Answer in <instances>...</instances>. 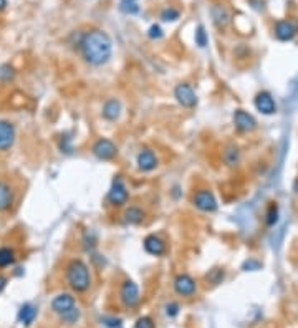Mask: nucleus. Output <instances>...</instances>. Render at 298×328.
<instances>
[{
	"mask_svg": "<svg viewBox=\"0 0 298 328\" xmlns=\"http://www.w3.org/2000/svg\"><path fill=\"white\" fill-rule=\"evenodd\" d=\"M143 247L149 255H154V257H161L166 253V242L159 236H156V234H151V236L144 237Z\"/></svg>",
	"mask_w": 298,
	"mask_h": 328,
	"instance_id": "nucleus-14",
	"label": "nucleus"
},
{
	"mask_svg": "<svg viewBox=\"0 0 298 328\" xmlns=\"http://www.w3.org/2000/svg\"><path fill=\"white\" fill-rule=\"evenodd\" d=\"M78 48L84 62L93 67H101L111 58L113 42L103 30H89L79 38Z\"/></svg>",
	"mask_w": 298,
	"mask_h": 328,
	"instance_id": "nucleus-1",
	"label": "nucleus"
},
{
	"mask_svg": "<svg viewBox=\"0 0 298 328\" xmlns=\"http://www.w3.org/2000/svg\"><path fill=\"white\" fill-rule=\"evenodd\" d=\"M13 262H15L13 248H10V247H2V248H0V268L13 265Z\"/></svg>",
	"mask_w": 298,
	"mask_h": 328,
	"instance_id": "nucleus-22",
	"label": "nucleus"
},
{
	"mask_svg": "<svg viewBox=\"0 0 298 328\" xmlns=\"http://www.w3.org/2000/svg\"><path fill=\"white\" fill-rule=\"evenodd\" d=\"M13 77H15V72L10 65H2V67H0V82L7 83L10 80H13Z\"/></svg>",
	"mask_w": 298,
	"mask_h": 328,
	"instance_id": "nucleus-25",
	"label": "nucleus"
},
{
	"mask_svg": "<svg viewBox=\"0 0 298 328\" xmlns=\"http://www.w3.org/2000/svg\"><path fill=\"white\" fill-rule=\"evenodd\" d=\"M222 159L228 167L238 166V163H240V149H238L235 144H228V146L224 149Z\"/></svg>",
	"mask_w": 298,
	"mask_h": 328,
	"instance_id": "nucleus-20",
	"label": "nucleus"
},
{
	"mask_svg": "<svg viewBox=\"0 0 298 328\" xmlns=\"http://www.w3.org/2000/svg\"><path fill=\"white\" fill-rule=\"evenodd\" d=\"M253 104H255L257 111L265 114V116H272L277 113V103L268 91H258L255 94V99H253Z\"/></svg>",
	"mask_w": 298,
	"mask_h": 328,
	"instance_id": "nucleus-11",
	"label": "nucleus"
},
{
	"mask_svg": "<svg viewBox=\"0 0 298 328\" xmlns=\"http://www.w3.org/2000/svg\"><path fill=\"white\" fill-rule=\"evenodd\" d=\"M174 98L176 101L181 104L182 108L191 109L197 104V96L194 88L189 83H179L176 88H174Z\"/></svg>",
	"mask_w": 298,
	"mask_h": 328,
	"instance_id": "nucleus-7",
	"label": "nucleus"
},
{
	"mask_svg": "<svg viewBox=\"0 0 298 328\" xmlns=\"http://www.w3.org/2000/svg\"><path fill=\"white\" fill-rule=\"evenodd\" d=\"M136 164H138V169L141 172H151L154 169L157 167L159 164V159L156 156V153L149 148H144L141 151L138 153L136 156Z\"/></svg>",
	"mask_w": 298,
	"mask_h": 328,
	"instance_id": "nucleus-12",
	"label": "nucleus"
},
{
	"mask_svg": "<svg viewBox=\"0 0 298 328\" xmlns=\"http://www.w3.org/2000/svg\"><path fill=\"white\" fill-rule=\"evenodd\" d=\"M119 298L126 308H133L139 303V287L133 280H124L119 290Z\"/></svg>",
	"mask_w": 298,
	"mask_h": 328,
	"instance_id": "nucleus-9",
	"label": "nucleus"
},
{
	"mask_svg": "<svg viewBox=\"0 0 298 328\" xmlns=\"http://www.w3.org/2000/svg\"><path fill=\"white\" fill-rule=\"evenodd\" d=\"M52 310L60 315L62 322L72 325L79 318V310L76 308V302L74 297L70 293H60L52 300Z\"/></svg>",
	"mask_w": 298,
	"mask_h": 328,
	"instance_id": "nucleus-3",
	"label": "nucleus"
},
{
	"mask_svg": "<svg viewBox=\"0 0 298 328\" xmlns=\"http://www.w3.org/2000/svg\"><path fill=\"white\" fill-rule=\"evenodd\" d=\"M91 153L94 158L99 159V161H111V159L118 156V146L111 141V139L99 138L94 141Z\"/></svg>",
	"mask_w": 298,
	"mask_h": 328,
	"instance_id": "nucleus-6",
	"label": "nucleus"
},
{
	"mask_svg": "<svg viewBox=\"0 0 298 328\" xmlns=\"http://www.w3.org/2000/svg\"><path fill=\"white\" fill-rule=\"evenodd\" d=\"M106 199H108V202L114 207H123L124 204H128L129 191H128L126 184H124L121 176H116L113 179V184H111V187H109Z\"/></svg>",
	"mask_w": 298,
	"mask_h": 328,
	"instance_id": "nucleus-4",
	"label": "nucleus"
},
{
	"mask_svg": "<svg viewBox=\"0 0 298 328\" xmlns=\"http://www.w3.org/2000/svg\"><path fill=\"white\" fill-rule=\"evenodd\" d=\"M211 13H212L214 23H216L219 28H225L228 22H230V13H228V10L225 7H222V5H214L211 8Z\"/></svg>",
	"mask_w": 298,
	"mask_h": 328,
	"instance_id": "nucleus-18",
	"label": "nucleus"
},
{
	"mask_svg": "<svg viewBox=\"0 0 298 328\" xmlns=\"http://www.w3.org/2000/svg\"><path fill=\"white\" fill-rule=\"evenodd\" d=\"M15 143V126L7 119H0V151H8Z\"/></svg>",
	"mask_w": 298,
	"mask_h": 328,
	"instance_id": "nucleus-13",
	"label": "nucleus"
},
{
	"mask_svg": "<svg viewBox=\"0 0 298 328\" xmlns=\"http://www.w3.org/2000/svg\"><path fill=\"white\" fill-rule=\"evenodd\" d=\"M5 285H7V278H5L3 275H0V292L3 290Z\"/></svg>",
	"mask_w": 298,
	"mask_h": 328,
	"instance_id": "nucleus-33",
	"label": "nucleus"
},
{
	"mask_svg": "<svg viewBox=\"0 0 298 328\" xmlns=\"http://www.w3.org/2000/svg\"><path fill=\"white\" fill-rule=\"evenodd\" d=\"M262 265H260V262H257V260H253V258H248V260H245L242 263V270H258Z\"/></svg>",
	"mask_w": 298,
	"mask_h": 328,
	"instance_id": "nucleus-30",
	"label": "nucleus"
},
{
	"mask_svg": "<svg viewBox=\"0 0 298 328\" xmlns=\"http://www.w3.org/2000/svg\"><path fill=\"white\" fill-rule=\"evenodd\" d=\"M121 10L126 13H134L138 12V5L134 0H121Z\"/></svg>",
	"mask_w": 298,
	"mask_h": 328,
	"instance_id": "nucleus-28",
	"label": "nucleus"
},
{
	"mask_svg": "<svg viewBox=\"0 0 298 328\" xmlns=\"http://www.w3.org/2000/svg\"><path fill=\"white\" fill-rule=\"evenodd\" d=\"M13 204V191L10 184L0 181V211H8Z\"/></svg>",
	"mask_w": 298,
	"mask_h": 328,
	"instance_id": "nucleus-19",
	"label": "nucleus"
},
{
	"mask_svg": "<svg viewBox=\"0 0 298 328\" xmlns=\"http://www.w3.org/2000/svg\"><path fill=\"white\" fill-rule=\"evenodd\" d=\"M278 222V204L270 202L265 211V224L268 227H273Z\"/></svg>",
	"mask_w": 298,
	"mask_h": 328,
	"instance_id": "nucleus-23",
	"label": "nucleus"
},
{
	"mask_svg": "<svg viewBox=\"0 0 298 328\" xmlns=\"http://www.w3.org/2000/svg\"><path fill=\"white\" fill-rule=\"evenodd\" d=\"M174 292L181 297H192L197 292V283L187 273H179L174 278Z\"/></svg>",
	"mask_w": 298,
	"mask_h": 328,
	"instance_id": "nucleus-10",
	"label": "nucleus"
},
{
	"mask_svg": "<svg viewBox=\"0 0 298 328\" xmlns=\"http://www.w3.org/2000/svg\"><path fill=\"white\" fill-rule=\"evenodd\" d=\"M134 328H154V322H152V318H149V317H141V318H138Z\"/></svg>",
	"mask_w": 298,
	"mask_h": 328,
	"instance_id": "nucleus-29",
	"label": "nucleus"
},
{
	"mask_svg": "<svg viewBox=\"0 0 298 328\" xmlns=\"http://www.w3.org/2000/svg\"><path fill=\"white\" fill-rule=\"evenodd\" d=\"M144 219H146V212L139 206H129L123 214V221L128 226H139V224L144 222Z\"/></svg>",
	"mask_w": 298,
	"mask_h": 328,
	"instance_id": "nucleus-17",
	"label": "nucleus"
},
{
	"mask_svg": "<svg viewBox=\"0 0 298 328\" xmlns=\"http://www.w3.org/2000/svg\"><path fill=\"white\" fill-rule=\"evenodd\" d=\"M65 275H67L68 285L74 292H86L91 285V275H89V268L81 258H73L68 262L65 268Z\"/></svg>",
	"mask_w": 298,
	"mask_h": 328,
	"instance_id": "nucleus-2",
	"label": "nucleus"
},
{
	"mask_svg": "<svg viewBox=\"0 0 298 328\" xmlns=\"http://www.w3.org/2000/svg\"><path fill=\"white\" fill-rule=\"evenodd\" d=\"M233 126L240 133H252L257 129V119L245 109H235L233 111Z\"/></svg>",
	"mask_w": 298,
	"mask_h": 328,
	"instance_id": "nucleus-8",
	"label": "nucleus"
},
{
	"mask_svg": "<svg viewBox=\"0 0 298 328\" xmlns=\"http://www.w3.org/2000/svg\"><path fill=\"white\" fill-rule=\"evenodd\" d=\"M161 18L164 22H174V20L179 18V12L176 8H166L161 12Z\"/></svg>",
	"mask_w": 298,
	"mask_h": 328,
	"instance_id": "nucleus-27",
	"label": "nucleus"
},
{
	"mask_svg": "<svg viewBox=\"0 0 298 328\" xmlns=\"http://www.w3.org/2000/svg\"><path fill=\"white\" fill-rule=\"evenodd\" d=\"M7 7V0H0V10H3Z\"/></svg>",
	"mask_w": 298,
	"mask_h": 328,
	"instance_id": "nucleus-34",
	"label": "nucleus"
},
{
	"mask_svg": "<svg viewBox=\"0 0 298 328\" xmlns=\"http://www.w3.org/2000/svg\"><path fill=\"white\" fill-rule=\"evenodd\" d=\"M35 317H37V308H35L33 305H30V303L22 305V308H20V312H18V322L22 323V325H25V327L32 325Z\"/></svg>",
	"mask_w": 298,
	"mask_h": 328,
	"instance_id": "nucleus-21",
	"label": "nucleus"
},
{
	"mask_svg": "<svg viewBox=\"0 0 298 328\" xmlns=\"http://www.w3.org/2000/svg\"><path fill=\"white\" fill-rule=\"evenodd\" d=\"M192 204L194 207L199 209L202 212H216L219 209V204H217V199L214 196V192L211 189H197L192 196Z\"/></svg>",
	"mask_w": 298,
	"mask_h": 328,
	"instance_id": "nucleus-5",
	"label": "nucleus"
},
{
	"mask_svg": "<svg viewBox=\"0 0 298 328\" xmlns=\"http://www.w3.org/2000/svg\"><path fill=\"white\" fill-rule=\"evenodd\" d=\"M297 35V27L293 22L288 20H278L275 23V37L280 42H290V40Z\"/></svg>",
	"mask_w": 298,
	"mask_h": 328,
	"instance_id": "nucleus-16",
	"label": "nucleus"
},
{
	"mask_svg": "<svg viewBox=\"0 0 298 328\" xmlns=\"http://www.w3.org/2000/svg\"><path fill=\"white\" fill-rule=\"evenodd\" d=\"M166 313L169 317H176L177 313H179V305L177 303H169V305H166Z\"/></svg>",
	"mask_w": 298,
	"mask_h": 328,
	"instance_id": "nucleus-32",
	"label": "nucleus"
},
{
	"mask_svg": "<svg viewBox=\"0 0 298 328\" xmlns=\"http://www.w3.org/2000/svg\"><path fill=\"white\" fill-rule=\"evenodd\" d=\"M121 111H123V106H121V101L116 98H109L104 101L103 104V109H101V114L106 121H118L119 116H121Z\"/></svg>",
	"mask_w": 298,
	"mask_h": 328,
	"instance_id": "nucleus-15",
	"label": "nucleus"
},
{
	"mask_svg": "<svg viewBox=\"0 0 298 328\" xmlns=\"http://www.w3.org/2000/svg\"><path fill=\"white\" fill-rule=\"evenodd\" d=\"M293 191H295V192H298V177H297L295 184H293Z\"/></svg>",
	"mask_w": 298,
	"mask_h": 328,
	"instance_id": "nucleus-35",
	"label": "nucleus"
},
{
	"mask_svg": "<svg viewBox=\"0 0 298 328\" xmlns=\"http://www.w3.org/2000/svg\"><path fill=\"white\" fill-rule=\"evenodd\" d=\"M196 43L199 45L201 48H204L207 45V33H206V30H204V27L202 25H199L197 27V30H196Z\"/></svg>",
	"mask_w": 298,
	"mask_h": 328,
	"instance_id": "nucleus-26",
	"label": "nucleus"
},
{
	"mask_svg": "<svg viewBox=\"0 0 298 328\" xmlns=\"http://www.w3.org/2000/svg\"><path fill=\"white\" fill-rule=\"evenodd\" d=\"M224 277H225V272H224V268H212V270L206 275L207 282H211L212 285H219V283H222Z\"/></svg>",
	"mask_w": 298,
	"mask_h": 328,
	"instance_id": "nucleus-24",
	"label": "nucleus"
},
{
	"mask_svg": "<svg viewBox=\"0 0 298 328\" xmlns=\"http://www.w3.org/2000/svg\"><path fill=\"white\" fill-rule=\"evenodd\" d=\"M149 38H152V40H156V38H161L162 37V30H161V27L159 25H152L151 28H149Z\"/></svg>",
	"mask_w": 298,
	"mask_h": 328,
	"instance_id": "nucleus-31",
	"label": "nucleus"
}]
</instances>
